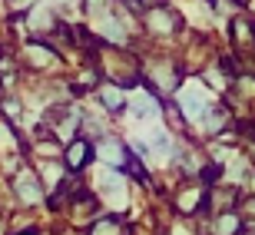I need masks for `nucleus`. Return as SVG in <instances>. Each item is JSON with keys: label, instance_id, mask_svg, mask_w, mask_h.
<instances>
[{"label": "nucleus", "instance_id": "f257e3e1", "mask_svg": "<svg viewBox=\"0 0 255 235\" xmlns=\"http://www.w3.org/2000/svg\"><path fill=\"white\" fill-rule=\"evenodd\" d=\"M90 159V146L86 142H76L73 149H70V166H80V162Z\"/></svg>", "mask_w": 255, "mask_h": 235}]
</instances>
